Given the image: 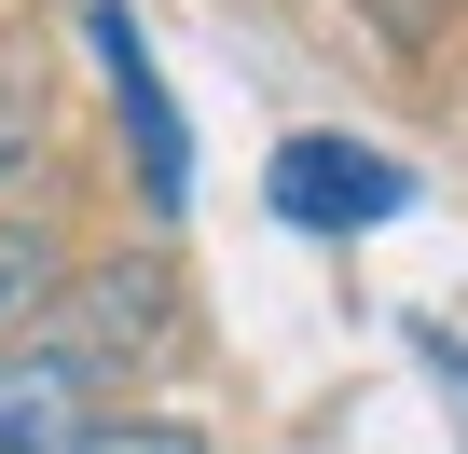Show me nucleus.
Wrapping results in <instances>:
<instances>
[{
    "label": "nucleus",
    "instance_id": "nucleus-1",
    "mask_svg": "<svg viewBox=\"0 0 468 454\" xmlns=\"http://www.w3.org/2000/svg\"><path fill=\"white\" fill-rule=\"evenodd\" d=\"M262 206L290 235H386V220H413V165L372 152V138H276Z\"/></svg>",
    "mask_w": 468,
    "mask_h": 454
},
{
    "label": "nucleus",
    "instance_id": "nucleus-2",
    "mask_svg": "<svg viewBox=\"0 0 468 454\" xmlns=\"http://www.w3.org/2000/svg\"><path fill=\"white\" fill-rule=\"evenodd\" d=\"M83 42H97V69H111L124 138H138V206H152V220H179V206H193V124H179L165 69H152V28L124 15V0H83Z\"/></svg>",
    "mask_w": 468,
    "mask_h": 454
},
{
    "label": "nucleus",
    "instance_id": "nucleus-3",
    "mask_svg": "<svg viewBox=\"0 0 468 454\" xmlns=\"http://www.w3.org/2000/svg\"><path fill=\"white\" fill-rule=\"evenodd\" d=\"M97 358H69L56 331L42 344H0V454H83L111 413H97Z\"/></svg>",
    "mask_w": 468,
    "mask_h": 454
},
{
    "label": "nucleus",
    "instance_id": "nucleus-4",
    "mask_svg": "<svg viewBox=\"0 0 468 454\" xmlns=\"http://www.w3.org/2000/svg\"><path fill=\"white\" fill-rule=\"evenodd\" d=\"M69 290V248L42 235V220H0V331H15V317H42Z\"/></svg>",
    "mask_w": 468,
    "mask_h": 454
},
{
    "label": "nucleus",
    "instance_id": "nucleus-5",
    "mask_svg": "<svg viewBox=\"0 0 468 454\" xmlns=\"http://www.w3.org/2000/svg\"><path fill=\"white\" fill-rule=\"evenodd\" d=\"M28 165H42V83H28L15 56H0V193H15Z\"/></svg>",
    "mask_w": 468,
    "mask_h": 454
},
{
    "label": "nucleus",
    "instance_id": "nucleus-6",
    "mask_svg": "<svg viewBox=\"0 0 468 454\" xmlns=\"http://www.w3.org/2000/svg\"><path fill=\"white\" fill-rule=\"evenodd\" d=\"M83 454H207V427H179V413H111Z\"/></svg>",
    "mask_w": 468,
    "mask_h": 454
}]
</instances>
